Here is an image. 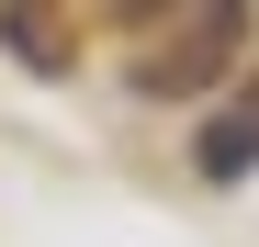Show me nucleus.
<instances>
[{
    "label": "nucleus",
    "mask_w": 259,
    "mask_h": 247,
    "mask_svg": "<svg viewBox=\"0 0 259 247\" xmlns=\"http://www.w3.org/2000/svg\"><path fill=\"white\" fill-rule=\"evenodd\" d=\"M248 101H259V90H248ZM248 157H259V112H226V124L203 135V169H214V180H237Z\"/></svg>",
    "instance_id": "nucleus-1"
}]
</instances>
